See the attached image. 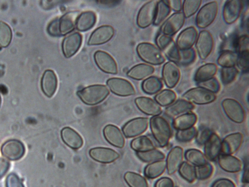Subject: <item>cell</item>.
Instances as JSON below:
<instances>
[{
    "label": "cell",
    "instance_id": "cell-1",
    "mask_svg": "<svg viewBox=\"0 0 249 187\" xmlns=\"http://www.w3.org/2000/svg\"><path fill=\"white\" fill-rule=\"evenodd\" d=\"M149 124L152 136L161 148L166 147L172 136V131L168 121L160 115L150 118Z\"/></svg>",
    "mask_w": 249,
    "mask_h": 187
},
{
    "label": "cell",
    "instance_id": "cell-2",
    "mask_svg": "<svg viewBox=\"0 0 249 187\" xmlns=\"http://www.w3.org/2000/svg\"><path fill=\"white\" fill-rule=\"evenodd\" d=\"M77 94L83 103L93 106L104 101L109 94V91L104 85L95 84L82 89Z\"/></svg>",
    "mask_w": 249,
    "mask_h": 187
},
{
    "label": "cell",
    "instance_id": "cell-3",
    "mask_svg": "<svg viewBox=\"0 0 249 187\" xmlns=\"http://www.w3.org/2000/svg\"><path fill=\"white\" fill-rule=\"evenodd\" d=\"M136 51L142 60L151 65H161L166 60L160 49L149 42L140 43L136 47Z\"/></svg>",
    "mask_w": 249,
    "mask_h": 187
},
{
    "label": "cell",
    "instance_id": "cell-4",
    "mask_svg": "<svg viewBox=\"0 0 249 187\" xmlns=\"http://www.w3.org/2000/svg\"><path fill=\"white\" fill-rule=\"evenodd\" d=\"M218 11V3L216 1L206 3L198 10L196 18L197 26L201 29L210 25L215 19Z\"/></svg>",
    "mask_w": 249,
    "mask_h": 187
},
{
    "label": "cell",
    "instance_id": "cell-5",
    "mask_svg": "<svg viewBox=\"0 0 249 187\" xmlns=\"http://www.w3.org/2000/svg\"><path fill=\"white\" fill-rule=\"evenodd\" d=\"M156 46L169 61L178 63L179 50L172 37L160 33L156 38Z\"/></svg>",
    "mask_w": 249,
    "mask_h": 187
},
{
    "label": "cell",
    "instance_id": "cell-6",
    "mask_svg": "<svg viewBox=\"0 0 249 187\" xmlns=\"http://www.w3.org/2000/svg\"><path fill=\"white\" fill-rule=\"evenodd\" d=\"M223 110L231 121L241 124L246 119V112L243 106L236 99L227 98L221 102Z\"/></svg>",
    "mask_w": 249,
    "mask_h": 187
},
{
    "label": "cell",
    "instance_id": "cell-7",
    "mask_svg": "<svg viewBox=\"0 0 249 187\" xmlns=\"http://www.w3.org/2000/svg\"><path fill=\"white\" fill-rule=\"evenodd\" d=\"M182 97L183 99L197 105L210 104L216 98L215 94L199 86L190 89L182 94Z\"/></svg>",
    "mask_w": 249,
    "mask_h": 187
},
{
    "label": "cell",
    "instance_id": "cell-8",
    "mask_svg": "<svg viewBox=\"0 0 249 187\" xmlns=\"http://www.w3.org/2000/svg\"><path fill=\"white\" fill-rule=\"evenodd\" d=\"M195 46L200 59H206L212 53L214 46L212 34L206 30L201 31L198 34Z\"/></svg>",
    "mask_w": 249,
    "mask_h": 187
},
{
    "label": "cell",
    "instance_id": "cell-9",
    "mask_svg": "<svg viewBox=\"0 0 249 187\" xmlns=\"http://www.w3.org/2000/svg\"><path fill=\"white\" fill-rule=\"evenodd\" d=\"M185 18L181 12H175L162 23L160 33L172 37L178 32L183 26Z\"/></svg>",
    "mask_w": 249,
    "mask_h": 187
},
{
    "label": "cell",
    "instance_id": "cell-10",
    "mask_svg": "<svg viewBox=\"0 0 249 187\" xmlns=\"http://www.w3.org/2000/svg\"><path fill=\"white\" fill-rule=\"evenodd\" d=\"M158 0H150L140 8L137 17V24L141 28H145L153 23Z\"/></svg>",
    "mask_w": 249,
    "mask_h": 187
},
{
    "label": "cell",
    "instance_id": "cell-11",
    "mask_svg": "<svg viewBox=\"0 0 249 187\" xmlns=\"http://www.w3.org/2000/svg\"><path fill=\"white\" fill-rule=\"evenodd\" d=\"M149 121V119L146 117H137L132 119L123 127V132L127 138L139 136L147 130Z\"/></svg>",
    "mask_w": 249,
    "mask_h": 187
},
{
    "label": "cell",
    "instance_id": "cell-12",
    "mask_svg": "<svg viewBox=\"0 0 249 187\" xmlns=\"http://www.w3.org/2000/svg\"><path fill=\"white\" fill-rule=\"evenodd\" d=\"M161 75L165 85L169 89L174 88L180 78V71L178 64L169 60L165 62L162 68Z\"/></svg>",
    "mask_w": 249,
    "mask_h": 187
},
{
    "label": "cell",
    "instance_id": "cell-13",
    "mask_svg": "<svg viewBox=\"0 0 249 187\" xmlns=\"http://www.w3.org/2000/svg\"><path fill=\"white\" fill-rule=\"evenodd\" d=\"M107 84L110 90L121 96H127L135 94L133 85L128 80L122 78L113 77L108 79Z\"/></svg>",
    "mask_w": 249,
    "mask_h": 187
},
{
    "label": "cell",
    "instance_id": "cell-14",
    "mask_svg": "<svg viewBox=\"0 0 249 187\" xmlns=\"http://www.w3.org/2000/svg\"><path fill=\"white\" fill-rule=\"evenodd\" d=\"M94 58L97 66L102 71L113 75L117 74L118 67L116 61L108 53L98 50L94 53Z\"/></svg>",
    "mask_w": 249,
    "mask_h": 187
},
{
    "label": "cell",
    "instance_id": "cell-15",
    "mask_svg": "<svg viewBox=\"0 0 249 187\" xmlns=\"http://www.w3.org/2000/svg\"><path fill=\"white\" fill-rule=\"evenodd\" d=\"M243 4L240 0H227L223 9V18L224 21L229 24L235 22L239 18Z\"/></svg>",
    "mask_w": 249,
    "mask_h": 187
},
{
    "label": "cell",
    "instance_id": "cell-16",
    "mask_svg": "<svg viewBox=\"0 0 249 187\" xmlns=\"http://www.w3.org/2000/svg\"><path fill=\"white\" fill-rule=\"evenodd\" d=\"M2 154L11 160H18L25 152L23 144L17 140H10L5 142L1 148Z\"/></svg>",
    "mask_w": 249,
    "mask_h": 187
},
{
    "label": "cell",
    "instance_id": "cell-17",
    "mask_svg": "<svg viewBox=\"0 0 249 187\" xmlns=\"http://www.w3.org/2000/svg\"><path fill=\"white\" fill-rule=\"evenodd\" d=\"M198 34L196 29L194 26L183 29L177 37L176 43L178 49L182 50L192 48L196 42Z\"/></svg>",
    "mask_w": 249,
    "mask_h": 187
},
{
    "label": "cell",
    "instance_id": "cell-18",
    "mask_svg": "<svg viewBox=\"0 0 249 187\" xmlns=\"http://www.w3.org/2000/svg\"><path fill=\"white\" fill-rule=\"evenodd\" d=\"M244 136L242 133L236 132L226 136L221 141V153L232 155L241 147Z\"/></svg>",
    "mask_w": 249,
    "mask_h": 187
},
{
    "label": "cell",
    "instance_id": "cell-19",
    "mask_svg": "<svg viewBox=\"0 0 249 187\" xmlns=\"http://www.w3.org/2000/svg\"><path fill=\"white\" fill-rule=\"evenodd\" d=\"M82 42V36L78 32L66 36L62 43V50L65 57L68 58L75 55L80 49Z\"/></svg>",
    "mask_w": 249,
    "mask_h": 187
},
{
    "label": "cell",
    "instance_id": "cell-20",
    "mask_svg": "<svg viewBox=\"0 0 249 187\" xmlns=\"http://www.w3.org/2000/svg\"><path fill=\"white\" fill-rule=\"evenodd\" d=\"M184 152L180 146L173 147L168 152L165 160L167 173L172 175L178 171L183 162Z\"/></svg>",
    "mask_w": 249,
    "mask_h": 187
},
{
    "label": "cell",
    "instance_id": "cell-21",
    "mask_svg": "<svg viewBox=\"0 0 249 187\" xmlns=\"http://www.w3.org/2000/svg\"><path fill=\"white\" fill-rule=\"evenodd\" d=\"M114 33V29L111 26L106 25L100 26L92 33L88 44L97 45L104 44L112 38Z\"/></svg>",
    "mask_w": 249,
    "mask_h": 187
},
{
    "label": "cell",
    "instance_id": "cell-22",
    "mask_svg": "<svg viewBox=\"0 0 249 187\" xmlns=\"http://www.w3.org/2000/svg\"><path fill=\"white\" fill-rule=\"evenodd\" d=\"M221 141L219 136L213 132L203 145V153L208 161H214L217 160L221 153Z\"/></svg>",
    "mask_w": 249,
    "mask_h": 187
},
{
    "label": "cell",
    "instance_id": "cell-23",
    "mask_svg": "<svg viewBox=\"0 0 249 187\" xmlns=\"http://www.w3.org/2000/svg\"><path fill=\"white\" fill-rule=\"evenodd\" d=\"M135 103L140 111L148 115H160L162 112L161 107L155 100L150 97H138L135 98Z\"/></svg>",
    "mask_w": 249,
    "mask_h": 187
},
{
    "label": "cell",
    "instance_id": "cell-24",
    "mask_svg": "<svg viewBox=\"0 0 249 187\" xmlns=\"http://www.w3.org/2000/svg\"><path fill=\"white\" fill-rule=\"evenodd\" d=\"M217 160L219 167L226 172L237 173L242 169V162L232 155L221 153Z\"/></svg>",
    "mask_w": 249,
    "mask_h": 187
},
{
    "label": "cell",
    "instance_id": "cell-25",
    "mask_svg": "<svg viewBox=\"0 0 249 187\" xmlns=\"http://www.w3.org/2000/svg\"><path fill=\"white\" fill-rule=\"evenodd\" d=\"M89 154L93 160L102 163H110L120 156L115 150L107 148L96 147L91 149Z\"/></svg>",
    "mask_w": 249,
    "mask_h": 187
},
{
    "label": "cell",
    "instance_id": "cell-26",
    "mask_svg": "<svg viewBox=\"0 0 249 187\" xmlns=\"http://www.w3.org/2000/svg\"><path fill=\"white\" fill-rule=\"evenodd\" d=\"M195 107L192 103L184 99H180L166 107L164 113L167 116L175 117L183 113L191 112Z\"/></svg>",
    "mask_w": 249,
    "mask_h": 187
},
{
    "label": "cell",
    "instance_id": "cell-27",
    "mask_svg": "<svg viewBox=\"0 0 249 187\" xmlns=\"http://www.w3.org/2000/svg\"><path fill=\"white\" fill-rule=\"evenodd\" d=\"M103 134L107 141L112 145L119 148L124 147V138L117 126L112 124L107 125L103 130Z\"/></svg>",
    "mask_w": 249,
    "mask_h": 187
},
{
    "label": "cell",
    "instance_id": "cell-28",
    "mask_svg": "<svg viewBox=\"0 0 249 187\" xmlns=\"http://www.w3.org/2000/svg\"><path fill=\"white\" fill-rule=\"evenodd\" d=\"M57 79L55 73L52 70H46L42 76L41 87L43 93L51 97L57 89Z\"/></svg>",
    "mask_w": 249,
    "mask_h": 187
},
{
    "label": "cell",
    "instance_id": "cell-29",
    "mask_svg": "<svg viewBox=\"0 0 249 187\" xmlns=\"http://www.w3.org/2000/svg\"><path fill=\"white\" fill-rule=\"evenodd\" d=\"M63 141L72 149H80L83 145V140L81 135L73 129L66 127L61 131Z\"/></svg>",
    "mask_w": 249,
    "mask_h": 187
},
{
    "label": "cell",
    "instance_id": "cell-30",
    "mask_svg": "<svg viewBox=\"0 0 249 187\" xmlns=\"http://www.w3.org/2000/svg\"><path fill=\"white\" fill-rule=\"evenodd\" d=\"M197 120L196 114L191 111L175 117L172 124L177 131L183 130L194 127Z\"/></svg>",
    "mask_w": 249,
    "mask_h": 187
},
{
    "label": "cell",
    "instance_id": "cell-31",
    "mask_svg": "<svg viewBox=\"0 0 249 187\" xmlns=\"http://www.w3.org/2000/svg\"><path fill=\"white\" fill-rule=\"evenodd\" d=\"M79 15V12L77 11H71L66 13L59 19L61 36L66 35L74 29Z\"/></svg>",
    "mask_w": 249,
    "mask_h": 187
},
{
    "label": "cell",
    "instance_id": "cell-32",
    "mask_svg": "<svg viewBox=\"0 0 249 187\" xmlns=\"http://www.w3.org/2000/svg\"><path fill=\"white\" fill-rule=\"evenodd\" d=\"M155 72V68L151 65L140 63L132 67L127 73V75L135 80L145 79Z\"/></svg>",
    "mask_w": 249,
    "mask_h": 187
},
{
    "label": "cell",
    "instance_id": "cell-33",
    "mask_svg": "<svg viewBox=\"0 0 249 187\" xmlns=\"http://www.w3.org/2000/svg\"><path fill=\"white\" fill-rule=\"evenodd\" d=\"M217 69V65L213 63H207L201 65L195 74V81L198 83L214 77Z\"/></svg>",
    "mask_w": 249,
    "mask_h": 187
},
{
    "label": "cell",
    "instance_id": "cell-34",
    "mask_svg": "<svg viewBox=\"0 0 249 187\" xmlns=\"http://www.w3.org/2000/svg\"><path fill=\"white\" fill-rule=\"evenodd\" d=\"M96 20V17L94 12L91 11H85L78 17L75 27L79 31H87L94 25Z\"/></svg>",
    "mask_w": 249,
    "mask_h": 187
},
{
    "label": "cell",
    "instance_id": "cell-35",
    "mask_svg": "<svg viewBox=\"0 0 249 187\" xmlns=\"http://www.w3.org/2000/svg\"><path fill=\"white\" fill-rule=\"evenodd\" d=\"M166 169L165 160L149 163L144 168L143 173L148 179H153L162 175Z\"/></svg>",
    "mask_w": 249,
    "mask_h": 187
},
{
    "label": "cell",
    "instance_id": "cell-36",
    "mask_svg": "<svg viewBox=\"0 0 249 187\" xmlns=\"http://www.w3.org/2000/svg\"><path fill=\"white\" fill-rule=\"evenodd\" d=\"M163 86L160 78L155 76H150L145 78L142 83V91L148 94H157Z\"/></svg>",
    "mask_w": 249,
    "mask_h": 187
},
{
    "label": "cell",
    "instance_id": "cell-37",
    "mask_svg": "<svg viewBox=\"0 0 249 187\" xmlns=\"http://www.w3.org/2000/svg\"><path fill=\"white\" fill-rule=\"evenodd\" d=\"M184 156L187 162L195 167L203 166L209 162L204 153L196 149L187 150Z\"/></svg>",
    "mask_w": 249,
    "mask_h": 187
},
{
    "label": "cell",
    "instance_id": "cell-38",
    "mask_svg": "<svg viewBox=\"0 0 249 187\" xmlns=\"http://www.w3.org/2000/svg\"><path fill=\"white\" fill-rule=\"evenodd\" d=\"M130 146L136 152H145L156 149L151 139L145 135L140 136L133 139Z\"/></svg>",
    "mask_w": 249,
    "mask_h": 187
},
{
    "label": "cell",
    "instance_id": "cell-39",
    "mask_svg": "<svg viewBox=\"0 0 249 187\" xmlns=\"http://www.w3.org/2000/svg\"><path fill=\"white\" fill-rule=\"evenodd\" d=\"M177 97L173 90L165 89L158 93L154 96V100L160 107H166L174 102Z\"/></svg>",
    "mask_w": 249,
    "mask_h": 187
},
{
    "label": "cell",
    "instance_id": "cell-40",
    "mask_svg": "<svg viewBox=\"0 0 249 187\" xmlns=\"http://www.w3.org/2000/svg\"><path fill=\"white\" fill-rule=\"evenodd\" d=\"M171 10L167 0H158L153 24L159 25L162 23L170 14Z\"/></svg>",
    "mask_w": 249,
    "mask_h": 187
},
{
    "label": "cell",
    "instance_id": "cell-41",
    "mask_svg": "<svg viewBox=\"0 0 249 187\" xmlns=\"http://www.w3.org/2000/svg\"><path fill=\"white\" fill-rule=\"evenodd\" d=\"M238 54L233 50H226L222 52L217 62L222 67H234L236 65Z\"/></svg>",
    "mask_w": 249,
    "mask_h": 187
},
{
    "label": "cell",
    "instance_id": "cell-42",
    "mask_svg": "<svg viewBox=\"0 0 249 187\" xmlns=\"http://www.w3.org/2000/svg\"><path fill=\"white\" fill-rule=\"evenodd\" d=\"M136 155L141 161L147 163L164 160L165 158L163 152L156 149L145 152H136Z\"/></svg>",
    "mask_w": 249,
    "mask_h": 187
},
{
    "label": "cell",
    "instance_id": "cell-43",
    "mask_svg": "<svg viewBox=\"0 0 249 187\" xmlns=\"http://www.w3.org/2000/svg\"><path fill=\"white\" fill-rule=\"evenodd\" d=\"M124 179L130 187H149L145 178L138 173L126 172L124 175Z\"/></svg>",
    "mask_w": 249,
    "mask_h": 187
},
{
    "label": "cell",
    "instance_id": "cell-44",
    "mask_svg": "<svg viewBox=\"0 0 249 187\" xmlns=\"http://www.w3.org/2000/svg\"><path fill=\"white\" fill-rule=\"evenodd\" d=\"M178 171L179 175L190 183H193L196 179L195 167L187 161H183Z\"/></svg>",
    "mask_w": 249,
    "mask_h": 187
},
{
    "label": "cell",
    "instance_id": "cell-45",
    "mask_svg": "<svg viewBox=\"0 0 249 187\" xmlns=\"http://www.w3.org/2000/svg\"><path fill=\"white\" fill-rule=\"evenodd\" d=\"M202 1L201 0H185L182 2V13L185 18L194 15L199 10Z\"/></svg>",
    "mask_w": 249,
    "mask_h": 187
},
{
    "label": "cell",
    "instance_id": "cell-46",
    "mask_svg": "<svg viewBox=\"0 0 249 187\" xmlns=\"http://www.w3.org/2000/svg\"><path fill=\"white\" fill-rule=\"evenodd\" d=\"M12 33L10 27L5 22L0 21V45L6 47L11 42Z\"/></svg>",
    "mask_w": 249,
    "mask_h": 187
},
{
    "label": "cell",
    "instance_id": "cell-47",
    "mask_svg": "<svg viewBox=\"0 0 249 187\" xmlns=\"http://www.w3.org/2000/svg\"><path fill=\"white\" fill-rule=\"evenodd\" d=\"M238 70L235 67H222L220 72L221 80L225 85L232 82L236 78Z\"/></svg>",
    "mask_w": 249,
    "mask_h": 187
},
{
    "label": "cell",
    "instance_id": "cell-48",
    "mask_svg": "<svg viewBox=\"0 0 249 187\" xmlns=\"http://www.w3.org/2000/svg\"><path fill=\"white\" fill-rule=\"evenodd\" d=\"M196 58V53L194 48L179 50V59L177 64L186 66L193 63Z\"/></svg>",
    "mask_w": 249,
    "mask_h": 187
},
{
    "label": "cell",
    "instance_id": "cell-49",
    "mask_svg": "<svg viewBox=\"0 0 249 187\" xmlns=\"http://www.w3.org/2000/svg\"><path fill=\"white\" fill-rule=\"evenodd\" d=\"M196 131L197 130L195 126L186 130L177 131L175 137L178 142H189L195 138Z\"/></svg>",
    "mask_w": 249,
    "mask_h": 187
},
{
    "label": "cell",
    "instance_id": "cell-50",
    "mask_svg": "<svg viewBox=\"0 0 249 187\" xmlns=\"http://www.w3.org/2000/svg\"><path fill=\"white\" fill-rule=\"evenodd\" d=\"M196 179L199 180H204L209 178L213 171V166L209 162L206 164L195 167Z\"/></svg>",
    "mask_w": 249,
    "mask_h": 187
},
{
    "label": "cell",
    "instance_id": "cell-51",
    "mask_svg": "<svg viewBox=\"0 0 249 187\" xmlns=\"http://www.w3.org/2000/svg\"><path fill=\"white\" fill-rule=\"evenodd\" d=\"M198 86L202 87L214 94L218 93L221 89V85L218 79L213 77L205 81L198 83Z\"/></svg>",
    "mask_w": 249,
    "mask_h": 187
},
{
    "label": "cell",
    "instance_id": "cell-52",
    "mask_svg": "<svg viewBox=\"0 0 249 187\" xmlns=\"http://www.w3.org/2000/svg\"><path fill=\"white\" fill-rule=\"evenodd\" d=\"M213 131L206 127H202L197 130L195 140L199 146H203L213 133Z\"/></svg>",
    "mask_w": 249,
    "mask_h": 187
},
{
    "label": "cell",
    "instance_id": "cell-53",
    "mask_svg": "<svg viewBox=\"0 0 249 187\" xmlns=\"http://www.w3.org/2000/svg\"><path fill=\"white\" fill-rule=\"evenodd\" d=\"M249 37L246 35H243L237 37L235 51L238 54L249 51Z\"/></svg>",
    "mask_w": 249,
    "mask_h": 187
},
{
    "label": "cell",
    "instance_id": "cell-54",
    "mask_svg": "<svg viewBox=\"0 0 249 187\" xmlns=\"http://www.w3.org/2000/svg\"><path fill=\"white\" fill-rule=\"evenodd\" d=\"M249 51L238 54L236 65L239 69L244 72L249 70Z\"/></svg>",
    "mask_w": 249,
    "mask_h": 187
},
{
    "label": "cell",
    "instance_id": "cell-55",
    "mask_svg": "<svg viewBox=\"0 0 249 187\" xmlns=\"http://www.w3.org/2000/svg\"><path fill=\"white\" fill-rule=\"evenodd\" d=\"M6 187H24L21 180L14 173L9 174L6 181Z\"/></svg>",
    "mask_w": 249,
    "mask_h": 187
},
{
    "label": "cell",
    "instance_id": "cell-56",
    "mask_svg": "<svg viewBox=\"0 0 249 187\" xmlns=\"http://www.w3.org/2000/svg\"><path fill=\"white\" fill-rule=\"evenodd\" d=\"M47 31L48 33L52 36H61L59 30V19L53 20L48 25Z\"/></svg>",
    "mask_w": 249,
    "mask_h": 187
},
{
    "label": "cell",
    "instance_id": "cell-57",
    "mask_svg": "<svg viewBox=\"0 0 249 187\" xmlns=\"http://www.w3.org/2000/svg\"><path fill=\"white\" fill-rule=\"evenodd\" d=\"M211 187H236L234 182L228 178H220L215 180Z\"/></svg>",
    "mask_w": 249,
    "mask_h": 187
},
{
    "label": "cell",
    "instance_id": "cell-58",
    "mask_svg": "<svg viewBox=\"0 0 249 187\" xmlns=\"http://www.w3.org/2000/svg\"><path fill=\"white\" fill-rule=\"evenodd\" d=\"M172 179L168 177L160 178L155 182L154 187H174Z\"/></svg>",
    "mask_w": 249,
    "mask_h": 187
},
{
    "label": "cell",
    "instance_id": "cell-59",
    "mask_svg": "<svg viewBox=\"0 0 249 187\" xmlns=\"http://www.w3.org/2000/svg\"><path fill=\"white\" fill-rule=\"evenodd\" d=\"M171 9L176 12H179L182 10V1L181 0H167Z\"/></svg>",
    "mask_w": 249,
    "mask_h": 187
},
{
    "label": "cell",
    "instance_id": "cell-60",
    "mask_svg": "<svg viewBox=\"0 0 249 187\" xmlns=\"http://www.w3.org/2000/svg\"><path fill=\"white\" fill-rule=\"evenodd\" d=\"M10 167L9 162L5 159H0V178L7 171Z\"/></svg>",
    "mask_w": 249,
    "mask_h": 187
},
{
    "label": "cell",
    "instance_id": "cell-61",
    "mask_svg": "<svg viewBox=\"0 0 249 187\" xmlns=\"http://www.w3.org/2000/svg\"><path fill=\"white\" fill-rule=\"evenodd\" d=\"M249 166L248 164L247 163V165L245 166L244 167V170L242 177V182L243 183L245 184H249Z\"/></svg>",
    "mask_w": 249,
    "mask_h": 187
},
{
    "label": "cell",
    "instance_id": "cell-62",
    "mask_svg": "<svg viewBox=\"0 0 249 187\" xmlns=\"http://www.w3.org/2000/svg\"><path fill=\"white\" fill-rule=\"evenodd\" d=\"M1 97H0V105H1Z\"/></svg>",
    "mask_w": 249,
    "mask_h": 187
},
{
    "label": "cell",
    "instance_id": "cell-63",
    "mask_svg": "<svg viewBox=\"0 0 249 187\" xmlns=\"http://www.w3.org/2000/svg\"></svg>",
    "mask_w": 249,
    "mask_h": 187
}]
</instances>
